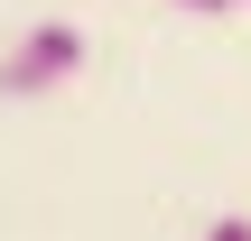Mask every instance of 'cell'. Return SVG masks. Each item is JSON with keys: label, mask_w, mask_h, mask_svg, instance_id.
I'll list each match as a JSON object with an SVG mask.
<instances>
[{"label": "cell", "mask_w": 251, "mask_h": 241, "mask_svg": "<svg viewBox=\"0 0 251 241\" xmlns=\"http://www.w3.org/2000/svg\"><path fill=\"white\" fill-rule=\"evenodd\" d=\"M75 74H84V28L75 19H37V28H19L0 46V102H37V93H56Z\"/></svg>", "instance_id": "6da1fadb"}, {"label": "cell", "mask_w": 251, "mask_h": 241, "mask_svg": "<svg viewBox=\"0 0 251 241\" xmlns=\"http://www.w3.org/2000/svg\"><path fill=\"white\" fill-rule=\"evenodd\" d=\"M168 9H196V19H224V9H242V0H168Z\"/></svg>", "instance_id": "7a4b0ae2"}, {"label": "cell", "mask_w": 251, "mask_h": 241, "mask_svg": "<svg viewBox=\"0 0 251 241\" xmlns=\"http://www.w3.org/2000/svg\"><path fill=\"white\" fill-rule=\"evenodd\" d=\"M205 241H251V223H242V214H224V223H214Z\"/></svg>", "instance_id": "3957f363"}]
</instances>
